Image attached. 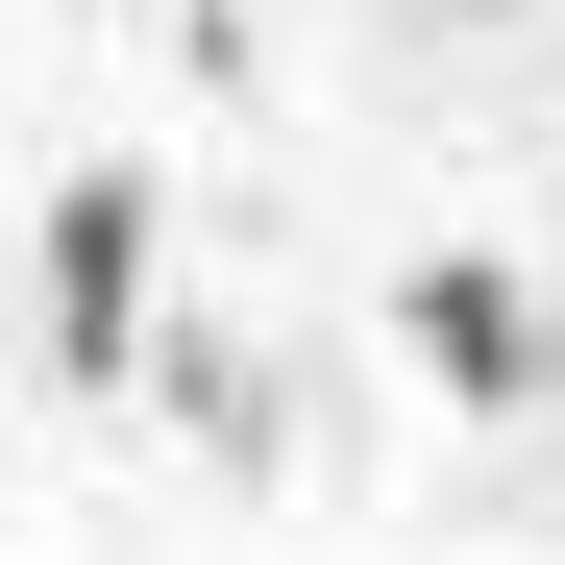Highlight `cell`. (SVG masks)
I'll return each instance as SVG.
<instances>
[{
	"label": "cell",
	"instance_id": "6da1fadb",
	"mask_svg": "<svg viewBox=\"0 0 565 565\" xmlns=\"http://www.w3.org/2000/svg\"><path fill=\"white\" fill-rule=\"evenodd\" d=\"M148 246H172V198L99 148V172L50 198V246H25V296H50V369H74V394H124V369H148Z\"/></svg>",
	"mask_w": 565,
	"mask_h": 565
},
{
	"label": "cell",
	"instance_id": "7a4b0ae2",
	"mask_svg": "<svg viewBox=\"0 0 565 565\" xmlns=\"http://www.w3.org/2000/svg\"><path fill=\"white\" fill-rule=\"evenodd\" d=\"M394 344H418V394H467V418H516L541 369H565L541 270H492V246H418V270H394Z\"/></svg>",
	"mask_w": 565,
	"mask_h": 565
},
{
	"label": "cell",
	"instance_id": "3957f363",
	"mask_svg": "<svg viewBox=\"0 0 565 565\" xmlns=\"http://www.w3.org/2000/svg\"><path fill=\"white\" fill-rule=\"evenodd\" d=\"M394 25H516V0H394Z\"/></svg>",
	"mask_w": 565,
	"mask_h": 565
}]
</instances>
